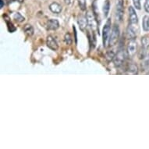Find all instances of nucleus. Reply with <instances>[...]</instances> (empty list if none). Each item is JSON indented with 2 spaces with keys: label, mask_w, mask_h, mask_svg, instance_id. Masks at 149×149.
I'll return each mask as SVG.
<instances>
[{
  "label": "nucleus",
  "mask_w": 149,
  "mask_h": 149,
  "mask_svg": "<svg viewBox=\"0 0 149 149\" xmlns=\"http://www.w3.org/2000/svg\"><path fill=\"white\" fill-rule=\"evenodd\" d=\"M128 73H131V74H137V67L134 64H129L128 65Z\"/></svg>",
  "instance_id": "obj_17"
},
{
  "label": "nucleus",
  "mask_w": 149,
  "mask_h": 149,
  "mask_svg": "<svg viewBox=\"0 0 149 149\" xmlns=\"http://www.w3.org/2000/svg\"><path fill=\"white\" fill-rule=\"evenodd\" d=\"M133 3L137 10H141V0H133Z\"/></svg>",
  "instance_id": "obj_22"
},
{
  "label": "nucleus",
  "mask_w": 149,
  "mask_h": 149,
  "mask_svg": "<svg viewBox=\"0 0 149 149\" xmlns=\"http://www.w3.org/2000/svg\"><path fill=\"white\" fill-rule=\"evenodd\" d=\"M13 18H14V20L17 22H23L24 20V17H23L22 15L19 13H15L14 16H13Z\"/></svg>",
  "instance_id": "obj_18"
},
{
  "label": "nucleus",
  "mask_w": 149,
  "mask_h": 149,
  "mask_svg": "<svg viewBox=\"0 0 149 149\" xmlns=\"http://www.w3.org/2000/svg\"><path fill=\"white\" fill-rule=\"evenodd\" d=\"M24 31L28 36H31L34 34V28L32 27L31 25L30 24H26L24 27Z\"/></svg>",
  "instance_id": "obj_15"
},
{
  "label": "nucleus",
  "mask_w": 149,
  "mask_h": 149,
  "mask_svg": "<svg viewBox=\"0 0 149 149\" xmlns=\"http://www.w3.org/2000/svg\"><path fill=\"white\" fill-rule=\"evenodd\" d=\"M126 57H127V54H126L123 49H121L115 55V56L113 59V63L116 66L120 67L124 63L125 60H126Z\"/></svg>",
  "instance_id": "obj_2"
},
{
  "label": "nucleus",
  "mask_w": 149,
  "mask_h": 149,
  "mask_svg": "<svg viewBox=\"0 0 149 149\" xmlns=\"http://www.w3.org/2000/svg\"><path fill=\"white\" fill-rule=\"evenodd\" d=\"M87 19H88V25L90 26L92 30H97L98 29V26H97V21L95 20V17L93 11H88L87 13Z\"/></svg>",
  "instance_id": "obj_5"
},
{
  "label": "nucleus",
  "mask_w": 149,
  "mask_h": 149,
  "mask_svg": "<svg viewBox=\"0 0 149 149\" xmlns=\"http://www.w3.org/2000/svg\"><path fill=\"white\" fill-rule=\"evenodd\" d=\"M110 9V3L109 0H106L104 3V6H103V13H104V16L105 17H107L108 15H109V12Z\"/></svg>",
  "instance_id": "obj_14"
},
{
  "label": "nucleus",
  "mask_w": 149,
  "mask_h": 149,
  "mask_svg": "<svg viewBox=\"0 0 149 149\" xmlns=\"http://www.w3.org/2000/svg\"><path fill=\"white\" fill-rule=\"evenodd\" d=\"M94 1H96V0H94Z\"/></svg>",
  "instance_id": "obj_26"
},
{
  "label": "nucleus",
  "mask_w": 149,
  "mask_h": 149,
  "mask_svg": "<svg viewBox=\"0 0 149 149\" xmlns=\"http://www.w3.org/2000/svg\"><path fill=\"white\" fill-rule=\"evenodd\" d=\"M111 31V20L108 19L107 22L105 24L103 27L102 31V41H103V45L105 48L108 47L109 45V38H110V33Z\"/></svg>",
  "instance_id": "obj_1"
},
{
  "label": "nucleus",
  "mask_w": 149,
  "mask_h": 149,
  "mask_svg": "<svg viewBox=\"0 0 149 149\" xmlns=\"http://www.w3.org/2000/svg\"><path fill=\"white\" fill-rule=\"evenodd\" d=\"M141 44L142 48L144 49H148L149 48V37L148 36H144L141 39Z\"/></svg>",
  "instance_id": "obj_16"
},
{
  "label": "nucleus",
  "mask_w": 149,
  "mask_h": 149,
  "mask_svg": "<svg viewBox=\"0 0 149 149\" xmlns=\"http://www.w3.org/2000/svg\"><path fill=\"white\" fill-rule=\"evenodd\" d=\"M1 1V5H0V7L3 8V0H0Z\"/></svg>",
  "instance_id": "obj_25"
},
{
  "label": "nucleus",
  "mask_w": 149,
  "mask_h": 149,
  "mask_svg": "<svg viewBox=\"0 0 149 149\" xmlns=\"http://www.w3.org/2000/svg\"><path fill=\"white\" fill-rule=\"evenodd\" d=\"M123 17V0L116 1V18L119 21H122Z\"/></svg>",
  "instance_id": "obj_6"
},
{
  "label": "nucleus",
  "mask_w": 149,
  "mask_h": 149,
  "mask_svg": "<svg viewBox=\"0 0 149 149\" xmlns=\"http://www.w3.org/2000/svg\"><path fill=\"white\" fill-rule=\"evenodd\" d=\"M137 52V44L134 39L130 40L127 45V55L130 58L134 56Z\"/></svg>",
  "instance_id": "obj_4"
},
{
  "label": "nucleus",
  "mask_w": 149,
  "mask_h": 149,
  "mask_svg": "<svg viewBox=\"0 0 149 149\" xmlns=\"http://www.w3.org/2000/svg\"><path fill=\"white\" fill-rule=\"evenodd\" d=\"M78 3L81 10H86V0H78Z\"/></svg>",
  "instance_id": "obj_21"
},
{
  "label": "nucleus",
  "mask_w": 149,
  "mask_h": 149,
  "mask_svg": "<svg viewBox=\"0 0 149 149\" xmlns=\"http://www.w3.org/2000/svg\"><path fill=\"white\" fill-rule=\"evenodd\" d=\"M46 45L49 49H52V50H53V51H56L57 49H58V48H59L58 43H57V42L56 41V39L54 38L53 37L51 36V35H49V36L47 37Z\"/></svg>",
  "instance_id": "obj_7"
},
{
  "label": "nucleus",
  "mask_w": 149,
  "mask_h": 149,
  "mask_svg": "<svg viewBox=\"0 0 149 149\" xmlns=\"http://www.w3.org/2000/svg\"><path fill=\"white\" fill-rule=\"evenodd\" d=\"M144 10L147 13H149V0H147L145 3H144Z\"/></svg>",
  "instance_id": "obj_24"
},
{
  "label": "nucleus",
  "mask_w": 149,
  "mask_h": 149,
  "mask_svg": "<svg viewBox=\"0 0 149 149\" xmlns=\"http://www.w3.org/2000/svg\"><path fill=\"white\" fill-rule=\"evenodd\" d=\"M78 24H79V26H80V28H81V30L85 29L86 27H87V25L88 24L87 17H84V16H81V17H79Z\"/></svg>",
  "instance_id": "obj_12"
},
{
  "label": "nucleus",
  "mask_w": 149,
  "mask_h": 149,
  "mask_svg": "<svg viewBox=\"0 0 149 149\" xmlns=\"http://www.w3.org/2000/svg\"><path fill=\"white\" fill-rule=\"evenodd\" d=\"M143 29L145 31H149V17L148 16H144L143 18Z\"/></svg>",
  "instance_id": "obj_13"
},
{
  "label": "nucleus",
  "mask_w": 149,
  "mask_h": 149,
  "mask_svg": "<svg viewBox=\"0 0 149 149\" xmlns=\"http://www.w3.org/2000/svg\"><path fill=\"white\" fill-rule=\"evenodd\" d=\"M59 27V21L56 19H51L49 20L47 23V27L49 30H52V31H55V30L58 29Z\"/></svg>",
  "instance_id": "obj_9"
},
{
  "label": "nucleus",
  "mask_w": 149,
  "mask_h": 149,
  "mask_svg": "<svg viewBox=\"0 0 149 149\" xmlns=\"http://www.w3.org/2000/svg\"><path fill=\"white\" fill-rule=\"evenodd\" d=\"M49 10L54 13L59 14L62 12V6L57 3H52L49 6Z\"/></svg>",
  "instance_id": "obj_10"
},
{
  "label": "nucleus",
  "mask_w": 149,
  "mask_h": 149,
  "mask_svg": "<svg viewBox=\"0 0 149 149\" xmlns=\"http://www.w3.org/2000/svg\"><path fill=\"white\" fill-rule=\"evenodd\" d=\"M143 67L144 70H149V55L144 59V63H143Z\"/></svg>",
  "instance_id": "obj_20"
},
{
  "label": "nucleus",
  "mask_w": 149,
  "mask_h": 149,
  "mask_svg": "<svg viewBox=\"0 0 149 149\" xmlns=\"http://www.w3.org/2000/svg\"><path fill=\"white\" fill-rule=\"evenodd\" d=\"M127 38H129L130 40L134 39L136 38V31H134V29L132 27V25H129V27L127 30Z\"/></svg>",
  "instance_id": "obj_11"
},
{
  "label": "nucleus",
  "mask_w": 149,
  "mask_h": 149,
  "mask_svg": "<svg viewBox=\"0 0 149 149\" xmlns=\"http://www.w3.org/2000/svg\"><path fill=\"white\" fill-rule=\"evenodd\" d=\"M120 38V27L116 24H114L112 29V32L110 34L109 38V45L110 46H114L117 43L118 40Z\"/></svg>",
  "instance_id": "obj_3"
},
{
  "label": "nucleus",
  "mask_w": 149,
  "mask_h": 149,
  "mask_svg": "<svg viewBox=\"0 0 149 149\" xmlns=\"http://www.w3.org/2000/svg\"><path fill=\"white\" fill-rule=\"evenodd\" d=\"M129 17L130 24H137V23H138V17H137L136 11H135L133 6H130L129 7Z\"/></svg>",
  "instance_id": "obj_8"
},
{
  "label": "nucleus",
  "mask_w": 149,
  "mask_h": 149,
  "mask_svg": "<svg viewBox=\"0 0 149 149\" xmlns=\"http://www.w3.org/2000/svg\"><path fill=\"white\" fill-rule=\"evenodd\" d=\"M64 41L66 42V44L67 45H71L72 44V38H71V35L70 34H66L65 35V38H64Z\"/></svg>",
  "instance_id": "obj_19"
},
{
  "label": "nucleus",
  "mask_w": 149,
  "mask_h": 149,
  "mask_svg": "<svg viewBox=\"0 0 149 149\" xmlns=\"http://www.w3.org/2000/svg\"><path fill=\"white\" fill-rule=\"evenodd\" d=\"M114 56H115V54L113 53V52H108L107 55H106V57H107V59L109 61H110V60H113Z\"/></svg>",
  "instance_id": "obj_23"
}]
</instances>
